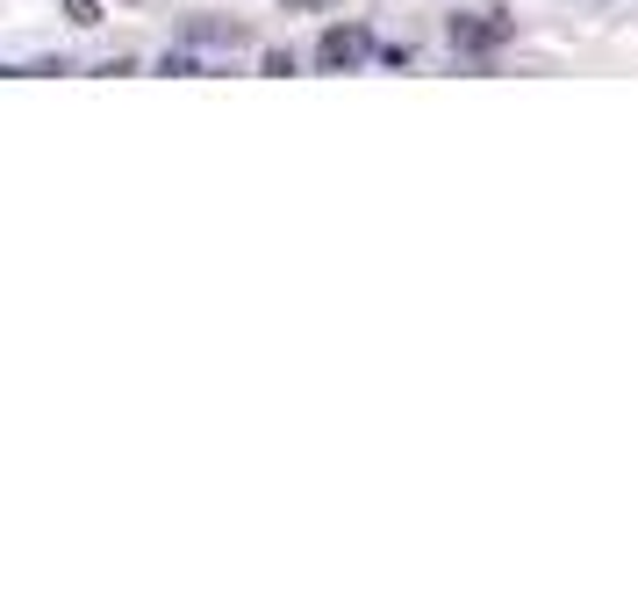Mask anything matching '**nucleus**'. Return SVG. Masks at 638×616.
I'll return each mask as SVG.
<instances>
[{
  "label": "nucleus",
  "mask_w": 638,
  "mask_h": 616,
  "mask_svg": "<svg viewBox=\"0 0 638 616\" xmlns=\"http://www.w3.org/2000/svg\"><path fill=\"white\" fill-rule=\"evenodd\" d=\"M316 58H323L330 72H352L366 65V58H380V44L359 29V22H338V29H323V44H316Z\"/></svg>",
  "instance_id": "nucleus-1"
},
{
  "label": "nucleus",
  "mask_w": 638,
  "mask_h": 616,
  "mask_svg": "<svg viewBox=\"0 0 638 616\" xmlns=\"http://www.w3.org/2000/svg\"><path fill=\"white\" fill-rule=\"evenodd\" d=\"M58 8H65L72 22H101V8H94V0H58Z\"/></svg>",
  "instance_id": "nucleus-3"
},
{
  "label": "nucleus",
  "mask_w": 638,
  "mask_h": 616,
  "mask_svg": "<svg viewBox=\"0 0 638 616\" xmlns=\"http://www.w3.org/2000/svg\"><path fill=\"white\" fill-rule=\"evenodd\" d=\"M510 36H517L510 15H452V44H466V51H502Z\"/></svg>",
  "instance_id": "nucleus-2"
}]
</instances>
